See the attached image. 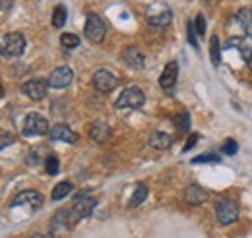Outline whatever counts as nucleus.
I'll return each instance as SVG.
<instances>
[{
	"mask_svg": "<svg viewBox=\"0 0 252 238\" xmlns=\"http://www.w3.org/2000/svg\"><path fill=\"white\" fill-rule=\"evenodd\" d=\"M20 206H28V208L32 209H37L43 206V196L39 194V192H35V190H24L22 194H18L14 200H12V204H10V208H20Z\"/></svg>",
	"mask_w": 252,
	"mask_h": 238,
	"instance_id": "nucleus-8",
	"label": "nucleus"
},
{
	"mask_svg": "<svg viewBox=\"0 0 252 238\" xmlns=\"http://www.w3.org/2000/svg\"><path fill=\"white\" fill-rule=\"evenodd\" d=\"M237 151H239V146H237V142H235V140L225 142V146H223V153H225V155H235Z\"/></svg>",
	"mask_w": 252,
	"mask_h": 238,
	"instance_id": "nucleus-30",
	"label": "nucleus"
},
{
	"mask_svg": "<svg viewBox=\"0 0 252 238\" xmlns=\"http://www.w3.org/2000/svg\"><path fill=\"white\" fill-rule=\"evenodd\" d=\"M26 53V37L22 33H8L0 43V57L4 59H18Z\"/></svg>",
	"mask_w": 252,
	"mask_h": 238,
	"instance_id": "nucleus-1",
	"label": "nucleus"
},
{
	"mask_svg": "<svg viewBox=\"0 0 252 238\" xmlns=\"http://www.w3.org/2000/svg\"><path fill=\"white\" fill-rule=\"evenodd\" d=\"M148 144H150V148L158 149V151H165V149L171 148L173 138H171L169 134H165V132H154V134L150 136Z\"/></svg>",
	"mask_w": 252,
	"mask_h": 238,
	"instance_id": "nucleus-16",
	"label": "nucleus"
},
{
	"mask_svg": "<svg viewBox=\"0 0 252 238\" xmlns=\"http://www.w3.org/2000/svg\"><path fill=\"white\" fill-rule=\"evenodd\" d=\"M148 194H150L148 186H146V184H138V186H136V190H134V194H132V198H130V204H128V208L134 209V208H138V206H142V204L146 202Z\"/></svg>",
	"mask_w": 252,
	"mask_h": 238,
	"instance_id": "nucleus-19",
	"label": "nucleus"
},
{
	"mask_svg": "<svg viewBox=\"0 0 252 238\" xmlns=\"http://www.w3.org/2000/svg\"><path fill=\"white\" fill-rule=\"evenodd\" d=\"M24 134L26 136H43L49 134V122L45 117L37 115V113H30L26 120H24Z\"/></svg>",
	"mask_w": 252,
	"mask_h": 238,
	"instance_id": "nucleus-4",
	"label": "nucleus"
},
{
	"mask_svg": "<svg viewBox=\"0 0 252 238\" xmlns=\"http://www.w3.org/2000/svg\"><path fill=\"white\" fill-rule=\"evenodd\" d=\"M59 169H61V163H59V159L55 157V155H49L47 159H45V171L53 177V175H57L59 173Z\"/></svg>",
	"mask_w": 252,
	"mask_h": 238,
	"instance_id": "nucleus-25",
	"label": "nucleus"
},
{
	"mask_svg": "<svg viewBox=\"0 0 252 238\" xmlns=\"http://www.w3.org/2000/svg\"><path fill=\"white\" fill-rule=\"evenodd\" d=\"M66 16H68L66 8H64V6H57L55 12H53V28H57V30L64 28V24H66Z\"/></svg>",
	"mask_w": 252,
	"mask_h": 238,
	"instance_id": "nucleus-22",
	"label": "nucleus"
},
{
	"mask_svg": "<svg viewBox=\"0 0 252 238\" xmlns=\"http://www.w3.org/2000/svg\"><path fill=\"white\" fill-rule=\"evenodd\" d=\"M12 144H14V136L8 134V132H0V151L6 149L8 146H12Z\"/></svg>",
	"mask_w": 252,
	"mask_h": 238,
	"instance_id": "nucleus-29",
	"label": "nucleus"
},
{
	"mask_svg": "<svg viewBox=\"0 0 252 238\" xmlns=\"http://www.w3.org/2000/svg\"><path fill=\"white\" fill-rule=\"evenodd\" d=\"M49 136L51 140H57V142H64V144H76L78 142V134L74 130H70L68 126L64 124H57L49 130Z\"/></svg>",
	"mask_w": 252,
	"mask_h": 238,
	"instance_id": "nucleus-12",
	"label": "nucleus"
},
{
	"mask_svg": "<svg viewBox=\"0 0 252 238\" xmlns=\"http://www.w3.org/2000/svg\"><path fill=\"white\" fill-rule=\"evenodd\" d=\"M72 190H74L72 182H68V180H64V182H59V184L53 188V194H51V198H53L55 202H59V200L66 198V196H68Z\"/></svg>",
	"mask_w": 252,
	"mask_h": 238,
	"instance_id": "nucleus-20",
	"label": "nucleus"
},
{
	"mask_svg": "<svg viewBox=\"0 0 252 238\" xmlns=\"http://www.w3.org/2000/svg\"><path fill=\"white\" fill-rule=\"evenodd\" d=\"M194 30H196V33H198L200 37L206 35V18H204L202 14L196 16V20H194Z\"/></svg>",
	"mask_w": 252,
	"mask_h": 238,
	"instance_id": "nucleus-28",
	"label": "nucleus"
},
{
	"mask_svg": "<svg viewBox=\"0 0 252 238\" xmlns=\"http://www.w3.org/2000/svg\"><path fill=\"white\" fill-rule=\"evenodd\" d=\"M121 59L132 70H142L146 66V57L138 47H126L123 51V55H121Z\"/></svg>",
	"mask_w": 252,
	"mask_h": 238,
	"instance_id": "nucleus-11",
	"label": "nucleus"
},
{
	"mask_svg": "<svg viewBox=\"0 0 252 238\" xmlns=\"http://www.w3.org/2000/svg\"><path fill=\"white\" fill-rule=\"evenodd\" d=\"M2 95H4V88H2V84H0V99H2Z\"/></svg>",
	"mask_w": 252,
	"mask_h": 238,
	"instance_id": "nucleus-35",
	"label": "nucleus"
},
{
	"mask_svg": "<svg viewBox=\"0 0 252 238\" xmlns=\"http://www.w3.org/2000/svg\"><path fill=\"white\" fill-rule=\"evenodd\" d=\"M72 80H74V72H72V68L61 66V68H57V70L51 72V76H49L47 82H49V88L64 89V88H68V86L72 84Z\"/></svg>",
	"mask_w": 252,
	"mask_h": 238,
	"instance_id": "nucleus-7",
	"label": "nucleus"
},
{
	"mask_svg": "<svg viewBox=\"0 0 252 238\" xmlns=\"http://www.w3.org/2000/svg\"><path fill=\"white\" fill-rule=\"evenodd\" d=\"M177 78H179V64L177 62H169L165 66V70L161 72V78H159V86L163 89H171L175 84H177Z\"/></svg>",
	"mask_w": 252,
	"mask_h": 238,
	"instance_id": "nucleus-14",
	"label": "nucleus"
},
{
	"mask_svg": "<svg viewBox=\"0 0 252 238\" xmlns=\"http://www.w3.org/2000/svg\"><path fill=\"white\" fill-rule=\"evenodd\" d=\"M187 30H189L190 45H192L194 49H198V41H196V30H194V24H192V22H189V24H187Z\"/></svg>",
	"mask_w": 252,
	"mask_h": 238,
	"instance_id": "nucleus-31",
	"label": "nucleus"
},
{
	"mask_svg": "<svg viewBox=\"0 0 252 238\" xmlns=\"http://www.w3.org/2000/svg\"><path fill=\"white\" fill-rule=\"evenodd\" d=\"M171 20H173L171 10H163V12H159V14L150 16V18H148V24H150L152 28H165V26L171 24Z\"/></svg>",
	"mask_w": 252,
	"mask_h": 238,
	"instance_id": "nucleus-18",
	"label": "nucleus"
},
{
	"mask_svg": "<svg viewBox=\"0 0 252 238\" xmlns=\"http://www.w3.org/2000/svg\"><path fill=\"white\" fill-rule=\"evenodd\" d=\"M185 198H187V202L190 206H200V204H204L208 200V192L198 184H190L187 188V192H185Z\"/></svg>",
	"mask_w": 252,
	"mask_h": 238,
	"instance_id": "nucleus-15",
	"label": "nucleus"
},
{
	"mask_svg": "<svg viewBox=\"0 0 252 238\" xmlns=\"http://www.w3.org/2000/svg\"><path fill=\"white\" fill-rule=\"evenodd\" d=\"M51 227H53V231H64V229L68 227V211H66V209L57 211V215H55Z\"/></svg>",
	"mask_w": 252,
	"mask_h": 238,
	"instance_id": "nucleus-21",
	"label": "nucleus"
},
{
	"mask_svg": "<svg viewBox=\"0 0 252 238\" xmlns=\"http://www.w3.org/2000/svg\"><path fill=\"white\" fill-rule=\"evenodd\" d=\"M198 140H200V136H198V134H192V136L189 138V142H187V146H185V149H183V151H190V149H192L194 146H196V144H198Z\"/></svg>",
	"mask_w": 252,
	"mask_h": 238,
	"instance_id": "nucleus-32",
	"label": "nucleus"
},
{
	"mask_svg": "<svg viewBox=\"0 0 252 238\" xmlns=\"http://www.w3.org/2000/svg\"><path fill=\"white\" fill-rule=\"evenodd\" d=\"M239 28L245 31V35H251L252 37V8H241L235 16Z\"/></svg>",
	"mask_w": 252,
	"mask_h": 238,
	"instance_id": "nucleus-17",
	"label": "nucleus"
},
{
	"mask_svg": "<svg viewBox=\"0 0 252 238\" xmlns=\"http://www.w3.org/2000/svg\"><path fill=\"white\" fill-rule=\"evenodd\" d=\"M210 57H212L214 66H220L221 64V47H220V39H218V37H212V41H210Z\"/></svg>",
	"mask_w": 252,
	"mask_h": 238,
	"instance_id": "nucleus-23",
	"label": "nucleus"
},
{
	"mask_svg": "<svg viewBox=\"0 0 252 238\" xmlns=\"http://www.w3.org/2000/svg\"><path fill=\"white\" fill-rule=\"evenodd\" d=\"M144 103H146L144 91L136 88V86H132V88H126L121 93V97L115 103V109H140Z\"/></svg>",
	"mask_w": 252,
	"mask_h": 238,
	"instance_id": "nucleus-2",
	"label": "nucleus"
},
{
	"mask_svg": "<svg viewBox=\"0 0 252 238\" xmlns=\"http://www.w3.org/2000/svg\"><path fill=\"white\" fill-rule=\"evenodd\" d=\"M86 37L92 41V43H101L105 39V33H107V28H105V22L97 16V14H90L88 20H86Z\"/></svg>",
	"mask_w": 252,
	"mask_h": 238,
	"instance_id": "nucleus-5",
	"label": "nucleus"
},
{
	"mask_svg": "<svg viewBox=\"0 0 252 238\" xmlns=\"http://www.w3.org/2000/svg\"><path fill=\"white\" fill-rule=\"evenodd\" d=\"M33 238H55L51 233H39V235H35Z\"/></svg>",
	"mask_w": 252,
	"mask_h": 238,
	"instance_id": "nucleus-33",
	"label": "nucleus"
},
{
	"mask_svg": "<svg viewBox=\"0 0 252 238\" xmlns=\"http://www.w3.org/2000/svg\"><path fill=\"white\" fill-rule=\"evenodd\" d=\"M175 126H177V130H181V132H189V130H190L189 113H183V115L175 117Z\"/></svg>",
	"mask_w": 252,
	"mask_h": 238,
	"instance_id": "nucleus-26",
	"label": "nucleus"
},
{
	"mask_svg": "<svg viewBox=\"0 0 252 238\" xmlns=\"http://www.w3.org/2000/svg\"><path fill=\"white\" fill-rule=\"evenodd\" d=\"M119 86V78L109 70H97L94 74V88L101 93H109Z\"/></svg>",
	"mask_w": 252,
	"mask_h": 238,
	"instance_id": "nucleus-6",
	"label": "nucleus"
},
{
	"mask_svg": "<svg viewBox=\"0 0 252 238\" xmlns=\"http://www.w3.org/2000/svg\"><path fill=\"white\" fill-rule=\"evenodd\" d=\"M221 157L216 153H204V155H198L192 159V165H200V163H218Z\"/></svg>",
	"mask_w": 252,
	"mask_h": 238,
	"instance_id": "nucleus-27",
	"label": "nucleus"
},
{
	"mask_svg": "<svg viewBox=\"0 0 252 238\" xmlns=\"http://www.w3.org/2000/svg\"><path fill=\"white\" fill-rule=\"evenodd\" d=\"M216 215L221 225H231L239 219V206L229 198H221L216 204Z\"/></svg>",
	"mask_w": 252,
	"mask_h": 238,
	"instance_id": "nucleus-3",
	"label": "nucleus"
},
{
	"mask_svg": "<svg viewBox=\"0 0 252 238\" xmlns=\"http://www.w3.org/2000/svg\"><path fill=\"white\" fill-rule=\"evenodd\" d=\"M22 91L33 99V101H43L47 97V91H49V82L45 80H30L22 86Z\"/></svg>",
	"mask_w": 252,
	"mask_h": 238,
	"instance_id": "nucleus-10",
	"label": "nucleus"
},
{
	"mask_svg": "<svg viewBox=\"0 0 252 238\" xmlns=\"http://www.w3.org/2000/svg\"><path fill=\"white\" fill-rule=\"evenodd\" d=\"M111 136H113V130H111V126H109L107 122H94V124L90 126V138H92L94 142H97V144L109 142Z\"/></svg>",
	"mask_w": 252,
	"mask_h": 238,
	"instance_id": "nucleus-13",
	"label": "nucleus"
},
{
	"mask_svg": "<svg viewBox=\"0 0 252 238\" xmlns=\"http://www.w3.org/2000/svg\"><path fill=\"white\" fill-rule=\"evenodd\" d=\"M247 66H249V70L252 72V53H251V57L247 59Z\"/></svg>",
	"mask_w": 252,
	"mask_h": 238,
	"instance_id": "nucleus-34",
	"label": "nucleus"
},
{
	"mask_svg": "<svg viewBox=\"0 0 252 238\" xmlns=\"http://www.w3.org/2000/svg\"><path fill=\"white\" fill-rule=\"evenodd\" d=\"M61 45L64 49H76V47H80V37L74 35V33H63L61 35Z\"/></svg>",
	"mask_w": 252,
	"mask_h": 238,
	"instance_id": "nucleus-24",
	"label": "nucleus"
},
{
	"mask_svg": "<svg viewBox=\"0 0 252 238\" xmlns=\"http://www.w3.org/2000/svg\"><path fill=\"white\" fill-rule=\"evenodd\" d=\"M95 206H97V200L90 198V196H78L76 202H74V208H72V217L74 219H86L94 213Z\"/></svg>",
	"mask_w": 252,
	"mask_h": 238,
	"instance_id": "nucleus-9",
	"label": "nucleus"
}]
</instances>
